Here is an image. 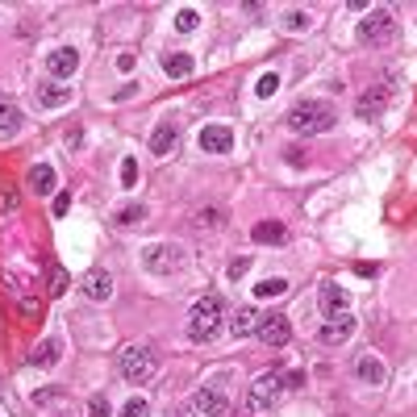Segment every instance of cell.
Segmentation results:
<instances>
[{"instance_id":"obj_1","label":"cell","mask_w":417,"mask_h":417,"mask_svg":"<svg viewBox=\"0 0 417 417\" xmlns=\"http://www.w3.org/2000/svg\"><path fill=\"white\" fill-rule=\"evenodd\" d=\"M334 126H338V113H334L330 100H296V104L288 109V130H296V134H305V138L325 134V130H334Z\"/></svg>"},{"instance_id":"obj_2","label":"cell","mask_w":417,"mask_h":417,"mask_svg":"<svg viewBox=\"0 0 417 417\" xmlns=\"http://www.w3.org/2000/svg\"><path fill=\"white\" fill-rule=\"evenodd\" d=\"M222 318H226V301H222L217 292L200 296V301L192 305V313H188V338H192V342H209V338L222 330Z\"/></svg>"},{"instance_id":"obj_3","label":"cell","mask_w":417,"mask_h":417,"mask_svg":"<svg viewBox=\"0 0 417 417\" xmlns=\"http://www.w3.org/2000/svg\"><path fill=\"white\" fill-rule=\"evenodd\" d=\"M117 368H121V375H126L130 384H146L159 363H155V351H150L146 342H126L121 355H117Z\"/></svg>"},{"instance_id":"obj_4","label":"cell","mask_w":417,"mask_h":417,"mask_svg":"<svg viewBox=\"0 0 417 417\" xmlns=\"http://www.w3.org/2000/svg\"><path fill=\"white\" fill-rule=\"evenodd\" d=\"M142 267H146L150 276H176V272L184 267V250L171 246V242H150V246L142 250Z\"/></svg>"},{"instance_id":"obj_5","label":"cell","mask_w":417,"mask_h":417,"mask_svg":"<svg viewBox=\"0 0 417 417\" xmlns=\"http://www.w3.org/2000/svg\"><path fill=\"white\" fill-rule=\"evenodd\" d=\"M284 392H288V375L267 371V375H259V380L250 384V397H246V405H250L255 413H263V409H276Z\"/></svg>"},{"instance_id":"obj_6","label":"cell","mask_w":417,"mask_h":417,"mask_svg":"<svg viewBox=\"0 0 417 417\" xmlns=\"http://www.w3.org/2000/svg\"><path fill=\"white\" fill-rule=\"evenodd\" d=\"M397 34V17H392V8H368V17L359 21V42L363 47H384L388 38Z\"/></svg>"},{"instance_id":"obj_7","label":"cell","mask_w":417,"mask_h":417,"mask_svg":"<svg viewBox=\"0 0 417 417\" xmlns=\"http://www.w3.org/2000/svg\"><path fill=\"white\" fill-rule=\"evenodd\" d=\"M75 67H80V50H75V47H54L47 54V71L54 75V80L75 75Z\"/></svg>"},{"instance_id":"obj_8","label":"cell","mask_w":417,"mask_h":417,"mask_svg":"<svg viewBox=\"0 0 417 417\" xmlns=\"http://www.w3.org/2000/svg\"><path fill=\"white\" fill-rule=\"evenodd\" d=\"M4 288L17 296V305H21L25 318H38V313H42V305H38V296L30 292V279L25 276H13V272H8V276H4Z\"/></svg>"},{"instance_id":"obj_9","label":"cell","mask_w":417,"mask_h":417,"mask_svg":"<svg viewBox=\"0 0 417 417\" xmlns=\"http://www.w3.org/2000/svg\"><path fill=\"white\" fill-rule=\"evenodd\" d=\"M351 334H355V318L342 313V318H330V322L318 330V342H325V346H342V342H351Z\"/></svg>"},{"instance_id":"obj_10","label":"cell","mask_w":417,"mask_h":417,"mask_svg":"<svg viewBox=\"0 0 417 417\" xmlns=\"http://www.w3.org/2000/svg\"><path fill=\"white\" fill-rule=\"evenodd\" d=\"M25 184L34 196H54V188H59V176H54V167L50 163H34L30 171H25Z\"/></svg>"},{"instance_id":"obj_11","label":"cell","mask_w":417,"mask_h":417,"mask_svg":"<svg viewBox=\"0 0 417 417\" xmlns=\"http://www.w3.org/2000/svg\"><path fill=\"white\" fill-rule=\"evenodd\" d=\"M80 288H84L88 301H109V296H113V276H109L104 267H92V272H84Z\"/></svg>"},{"instance_id":"obj_12","label":"cell","mask_w":417,"mask_h":417,"mask_svg":"<svg viewBox=\"0 0 417 417\" xmlns=\"http://www.w3.org/2000/svg\"><path fill=\"white\" fill-rule=\"evenodd\" d=\"M259 338H263V346L279 351V346L292 342V322H288V318H267V322L259 325Z\"/></svg>"},{"instance_id":"obj_13","label":"cell","mask_w":417,"mask_h":417,"mask_svg":"<svg viewBox=\"0 0 417 417\" xmlns=\"http://www.w3.org/2000/svg\"><path fill=\"white\" fill-rule=\"evenodd\" d=\"M192 409L200 417H222L226 413V392H222V388H200V392L192 397Z\"/></svg>"},{"instance_id":"obj_14","label":"cell","mask_w":417,"mask_h":417,"mask_svg":"<svg viewBox=\"0 0 417 417\" xmlns=\"http://www.w3.org/2000/svg\"><path fill=\"white\" fill-rule=\"evenodd\" d=\"M322 313H325V322H330V318L351 313V296H346L338 284H322Z\"/></svg>"},{"instance_id":"obj_15","label":"cell","mask_w":417,"mask_h":417,"mask_svg":"<svg viewBox=\"0 0 417 417\" xmlns=\"http://www.w3.org/2000/svg\"><path fill=\"white\" fill-rule=\"evenodd\" d=\"M388 109V88H368V92L359 96V104H355V117H363V121H375L380 113Z\"/></svg>"},{"instance_id":"obj_16","label":"cell","mask_w":417,"mask_h":417,"mask_svg":"<svg viewBox=\"0 0 417 417\" xmlns=\"http://www.w3.org/2000/svg\"><path fill=\"white\" fill-rule=\"evenodd\" d=\"M234 146V134L226 126H205L200 130V150H209V155H226Z\"/></svg>"},{"instance_id":"obj_17","label":"cell","mask_w":417,"mask_h":417,"mask_svg":"<svg viewBox=\"0 0 417 417\" xmlns=\"http://www.w3.org/2000/svg\"><path fill=\"white\" fill-rule=\"evenodd\" d=\"M176 142H180L176 121H159V126H155V134H150V150L163 159V155H171V150H176Z\"/></svg>"},{"instance_id":"obj_18","label":"cell","mask_w":417,"mask_h":417,"mask_svg":"<svg viewBox=\"0 0 417 417\" xmlns=\"http://www.w3.org/2000/svg\"><path fill=\"white\" fill-rule=\"evenodd\" d=\"M34 100H38V109H63V104H71V84H42Z\"/></svg>"},{"instance_id":"obj_19","label":"cell","mask_w":417,"mask_h":417,"mask_svg":"<svg viewBox=\"0 0 417 417\" xmlns=\"http://www.w3.org/2000/svg\"><path fill=\"white\" fill-rule=\"evenodd\" d=\"M259 325H263L259 309H238V313L230 318V330L238 334V338H246V334H259Z\"/></svg>"},{"instance_id":"obj_20","label":"cell","mask_w":417,"mask_h":417,"mask_svg":"<svg viewBox=\"0 0 417 417\" xmlns=\"http://www.w3.org/2000/svg\"><path fill=\"white\" fill-rule=\"evenodd\" d=\"M355 375H359L363 384H384V375H388V371H384V363H380L375 355H363V359L355 363Z\"/></svg>"},{"instance_id":"obj_21","label":"cell","mask_w":417,"mask_h":417,"mask_svg":"<svg viewBox=\"0 0 417 417\" xmlns=\"http://www.w3.org/2000/svg\"><path fill=\"white\" fill-rule=\"evenodd\" d=\"M192 67H196V63H192V54H184V50H176V54H167V59H163V71H167L171 80L192 75Z\"/></svg>"},{"instance_id":"obj_22","label":"cell","mask_w":417,"mask_h":417,"mask_svg":"<svg viewBox=\"0 0 417 417\" xmlns=\"http://www.w3.org/2000/svg\"><path fill=\"white\" fill-rule=\"evenodd\" d=\"M30 363H38V368H50V363H59V338H47V342H38V346H34V355H30Z\"/></svg>"},{"instance_id":"obj_23","label":"cell","mask_w":417,"mask_h":417,"mask_svg":"<svg viewBox=\"0 0 417 417\" xmlns=\"http://www.w3.org/2000/svg\"><path fill=\"white\" fill-rule=\"evenodd\" d=\"M250 234H255V242H267V246H276V242H284V238H288V230H284L279 222H259Z\"/></svg>"},{"instance_id":"obj_24","label":"cell","mask_w":417,"mask_h":417,"mask_svg":"<svg viewBox=\"0 0 417 417\" xmlns=\"http://www.w3.org/2000/svg\"><path fill=\"white\" fill-rule=\"evenodd\" d=\"M309 25H313V13H309V8H288V13H284V30L301 34V30H309Z\"/></svg>"},{"instance_id":"obj_25","label":"cell","mask_w":417,"mask_h":417,"mask_svg":"<svg viewBox=\"0 0 417 417\" xmlns=\"http://www.w3.org/2000/svg\"><path fill=\"white\" fill-rule=\"evenodd\" d=\"M17 130H21V113L8 100H0V134H17Z\"/></svg>"},{"instance_id":"obj_26","label":"cell","mask_w":417,"mask_h":417,"mask_svg":"<svg viewBox=\"0 0 417 417\" xmlns=\"http://www.w3.org/2000/svg\"><path fill=\"white\" fill-rule=\"evenodd\" d=\"M284 292H288V279L284 276H272V279H263V284H255V296H263V301L284 296Z\"/></svg>"},{"instance_id":"obj_27","label":"cell","mask_w":417,"mask_h":417,"mask_svg":"<svg viewBox=\"0 0 417 417\" xmlns=\"http://www.w3.org/2000/svg\"><path fill=\"white\" fill-rule=\"evenodd\" d=\"M222 226H226L222 209H196V230H222Z\"/></svg>"},{"instance_id":"obj_28","label":"cell","mask_w":417,"mask_h":417,"mask_svg":"<svg viewBox=\"0 0 417 417\" xmlns=\"http://www.w3.org/2000/svg\"><path fill=\"white\" fill-rule=\"evenodd\" d=\"M196 25H200V13H196V8H180V13H176V30H180V34H192Z\"/></svg>"},{"instance_id":"obj_29","label":"cell","mask_w":417,"mask_h":417,"mask_svg":"<svg viewBox=\"0 0 417 417\" xmlns=\"http://www.w3.org/2000/svg\"><path fill=\"white\" fill-rule=\"evenodd\" d=\"M276 88H279L276 71H263V75H259V84H255V92H259V96H276Z\"/></svg>"},{"instance_id":"obj_30","label":"cell","mask_w":417,"mask_h":417,"mask_svg":"<svg viewBox=\"0 0 417 417\" xmlns=\"http://www.w3.org/2000/svg\"><path fill=\"white\" fill-rule=\"evenodd\" d=\"M67 284H71V279H67L63 267H50V296H63V292H67Z\"/></svg>"},{"instance_id":"obj_31","label":"cell","mask_w":417,"mask_h":417,"mask_svg":"<svg viewBox=\"0 0 417 417\" xmlns=\"http://www.w3.org/2000/svg\"><path fill=\"white\" fill-rule=\"evenodd\" d=\"M142 217H146V209H142V205H126V209L117 213V222H121V226H134V222H142Z\"/></svg>"},{"instance_id":"obj_32","label":"cell","mask_w":417,"mask_h":417,"mask_svg":"<svg viewBox=\"0 0 417 417\" xmlns=\"http://www.w3.org/2000/svg\"><path fill=\"white\" fill-rule=\"evenodd\" d=\"M121 184L126 188L138 184V163H134V159H121Z\"/></svg>"},{"instance_id":"obj_33","label":"cell","mask_w":417,"mask_h":417,"mask_svg":"<svg viewBox=\"0 0 417 417\" xmlns=\"http://www.w3.org/2000/svg\"><path fill=\"white\" fill-rule=\"evenodd\" d=\"M88 417H109V397L104 392H96L92 401H88Z\"/></svg>"},{"instance_id":"obj_34","label":"cell","mask_w":417,"mask_h":417,"mask_svg":"<svg viewBox=\"0 0 417 417\" xmlns=\"http://www.w3.org/2000/svg\"><path fill=\"white\" fill-rule=\"evenodd\" d=\"M0 213H17V192L13 188H0Z\"/></svg>"},{"instance_id":"obj_35","label":"cell","mask_w":417,"mask_h":417,"mask_svg":"<svg viewBox=\"0 0 417 417\" xmlns=\"http://www.w3.org/2000/svg\"><path fill=\"white\" fill-rule=\"evenodd\" d=\"M246 272H250V259H246V255H242V259H234V263H230V279H242Z\"/></svg>"},{"instance_id":"obj_36","label":"cell","mask_w":417,"mask_h":417,"mask_svg":"<svg viewBox=\"0 0 417 417\" xmlns=\"http://www.w3.org/2000/svg\"><path fill=\"white\" fill-rule=\"evenodd\" d=\"M121 417H146V401H138V397H134V401L121 409Z\"/></svg>"},{"instance_id":"obj_37","label":"cell","mask_w":417,"mask_h":417,"mask_svg":"<svg viewBox=\"0 0 417 417\" xmlns=\"http://www.w3.org/2000/svg\"><path fill=\"white\" fill-rule=\"evenodd\" d=\"M67 209H71V196L67 192H54V217H63Z\"/></svg>"},{"instance_id":"obj_38","label":"cell","mask_w":417,"mask_h":417,"mask_svg":"<svg viewBox=\"0 0 417 417\" xmlns=\"http://www.w3.org/2000/svg\"><path fill=\"white\" fill-rule=\"evenodd\" d=\"M134 63H138V59H134L130 50H126V54H117V67H121V71H134Z\"/></svg>"},{"instance_id":"obj_39","label":"cell","mask_w":417,"mask_h":417,"mask_svg":"<svg viewBox=\"0 0 417 417\" xmlns=\"http://www.w3.org/2000/svg\"><path fill=\"white\" fill-rule=\"evenodd\" d=\"M171 417H200V413H196V409H176Z\"/></svg>"}]
</instances>
